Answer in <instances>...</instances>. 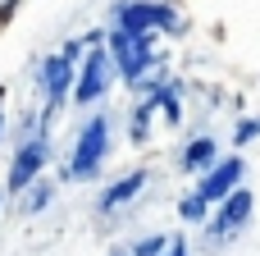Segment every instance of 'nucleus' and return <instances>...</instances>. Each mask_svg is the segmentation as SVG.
<instances>
[{
    "mask_svg": "<svg viewBox=\"0 0 260 256\" xmlns=\"http://www.w3.org/2000/svg\"><path fill=\"white\" fill-rule=\"evenodd\" d=\"M251 206H256V197H251L247 188H238L233 197H224V202H219V211H215V220H206V238H210V243L233 238V234L251 220Z\"/></svg>",
    "mask_w": 260,
    "mask_h": 256,
    "instance_id": "nucleus-7",
    "label": "nucleus"
},
{
    "mask_svg": "<svg viewBox=\"0 0 260 256\" xmlns=\"http://www.w3.org/2000/svg\"><path fill=\"white\" fill-rule=\"evenodd\" d=\"M133 256H187V243H183V238H174V234H155V238L137 243Z\"/></svg>",
    "mask_w": 260,
    "mask_h": 256,
    "instance_id": "nucleus-11",
    "label": "nucleus"
},
{
    "mask_svg": "<svg viewBox=\"0 0 260 256\" xmlns=\"http://www.w3.org/2000/svg\"><path fill=\"white\" fill-rule=\"evenodd\" d=\"M78 69H82V78H78V87H73V105L101 101V96L110 92V82H114V60H110V50H105V46H91V55H87Z\"/></svg>",
    "mask_w": 260,
    "mask_h": 256,
    "instance_id": "nucleus-4",
    "label": "nucleus"
},
{
    "mask_svg": "<svg viewBox=\"0 0 260 256\" xmlns=\"http://www.w3.org/2000/svg\"><path fill=\"white\" fill-rule=\"evenodd\" d=\"M215 160H219V147H215V137H197V142L183 151V169H187V174H206Z\"/></svg>",
    "mask_w": 260,
    "mask_h": 256,
    "instance_id": "nucleus-10",
    "label": "nucleus"
},
{
    "mask_svg": "<svg viewBox=\"0 0 260 256\" xmlns=\"http://www.w3.org/2000/svg\"><path fill=\"white\" fill-rule=\"evenodd\" d=\"M110 60H114V73L123 82H142L151 69H155V50H151V37H133V32H110Z\"/></svg>",
    "mask_w": 260,
    "mask_h": 256,
    "instance_id": "nucleus-3",
    "label": "nucleus"
},
{
    "mask_svg": "<svg viewBox=\"0 0 260 256\" xmlns=\"http://www.w3.org/2000/svg\"><path fill=\"white\" fill-rule=\"evenodd\" d=\"M0 137H5V110H0Z\"/></svg>",
    "mask_w": 260,
    "mask_h": 256,
    "instance_id": "nucleus-15",
    "label": "nucleus"
},
{
    "mask_svg": "<svg viewBox=\"0 0 260 256\" xmlns=\"http://www.w3.org/2000/svg\"><path fill=\"white\" fill-rule=\"evenodd\" d=\"M119 32H133V37L183 32V18L174 5H160V0H123L119 5Z\"/></svg>",
    "mask_w": 260,
    "mask_h": 256,
    "instance_id": "nucleus-2",
    "label": "nucleus"
},
{
    "mask_svg": "<svg viewBox=\"0 0 260 256\" xmlns=\"http://www.w3.org/2000/svg\"><path fill=\"white\" fill-rule=\"evenodd\" d=\"M260 137V119H242V124H238V137H233V142H256Z\"/></svg>",
    "mask_w": 260,
    "mask_h": 256,
    "instance_id": "nucleus-13",
    "label": "nucleus"
},
{
    "mask_svg": "<svg viewBox=\"0 0 260 256\" xmlns=\"http://www.w3.org/2000/svg\"><path fill=\"white\" fill-rule=\"evenodd\" d=\"M73 64H78V60H69V55H50V60H41V64H37L41 87H46V105H50V110H59V105H64L69 82H73Z\"/></svg>",
    "mask_w": 260,
    "mask_h": 256,
    "instance_id": "nucleus-8",
    "label": "nucleus"
},
{
    "mask_svg": "<svg viewBox=\"0 0 260 256\" xmlns=\"http://www.w3.org/2000/svg\"><path fill=\"white\" fill-rule=\"evenodd\" d=\"M178 215H183L187 224H201V220H206V202H201L197 192H187V197L178 202Z\"/></svg>",
    "mask_w": 260,
    "mask_h": 256,
    "instance_id": "nucleus-12",
    "label": "nucleus"
},
{
    "mask_svg": "<svg viewBox=\"0 0 260 256\" xmlns=\"http://www.w3.org/2000/svg\"><path fill=\"white\" fill-rule=\"evenodd\" d=\"M119 256H128V252H119Z\"/></svg>",
    "mask_w": 260,
    "mask_h": 256,
    "instance_id": "nucleus-17",
    "label": "nucleus"
},
{
    "mask_svg": "<svg viewBox=\"0 0 260 256\" xmlns=\"http://www.w3.org/2000/svg\"><path fill=\"white\" fill-rule=\"evenodd\" d=\"M242 174H247V165H242L238 156H224V160H215V165L201 174V183H197V197H201L206 206H215V202H224V197H233V192H238Z\"/></svg>",
    "mask_w": 260,
    "mask_h": 256,
    "instance_id": "nucleus-6",
    "label": "nucleus"
},
{
    "mask_svg": "<svg viewBox=\"0 0 260 256\" xmlns=\"http://www.w3.org/2000/svg\"><path fill=\"white\" fill-rule=\"evenodd\" d=\"M46 202H50V188H46V183H41V188H37V192H32V197H27V211H41V206H46Z\"/></svg>",
    "mask_w": 260,
    "mask_h": 256,
    "instance_id": "nucleus-14",
    "label": "nucleus"
},
{
    "mask_svg": "<svg viewBox=\"0 0 260 256\" xmlns=\"http://www.w3.org/2000/svg\"><path fill=\"white\" fill-rule=\"evenodd\" d=\"M142 188H146V169H133V174H123L119 183H110V188L101 192V211H119V206H123V202H133Z\"/></svg>",
    "mask_w": 260,
    "mask_h": 256,
    "instance_id": "nucleus-9",
    "label": "nucleus"
},
{
    "mask_svg": "<svg viewBox=\"0 0 260 256\" xmlns=\"http://www.w3.org/2000/svg\"><path fill=\"white\" fill-rule=\"evenodd\" d=\"M46 156H50V142H46L41 128L32 137H23V147L14 151V165H9V192H27L32 179L46 169Z\"/></svg>",
    "mask_w": 260,
    "mask_h": 256,
    "instance_id": "nucleus-5",
    "label": "nucleus"
},
{
    "mask_svg": "<svg viewBox=\"0 0 260 256\" xmlns=\"http://www.w3.org/2000/svg\"><path fill=\"white\" fill-rule=\"evenodd\" d=\"M105 151H110V119L105 115H91L82 124V133L73 137V151H69V165H64L69 179H91L101 169Z\"/></svg>",
    "mask_w": 260,
    "mask_h": 256,
    "instance_id": "nucleus-1",
    "label": "nucleus"
},
{
    "mask_svg": "<svg viewBox=\"0 0 260 256\" xmlns=\"http://www.w3.org/2000/svg\"><path fill=\"white\" fill-rule=\"evenodd\" d=\"M5 5H9V0H0V9H5Z\"/></svg>",
    "mask_w": 260,
    "mask_h": 256,
    "instance_id": "nucleus-16",
    "label": "nucleus"
}]
</instances>
